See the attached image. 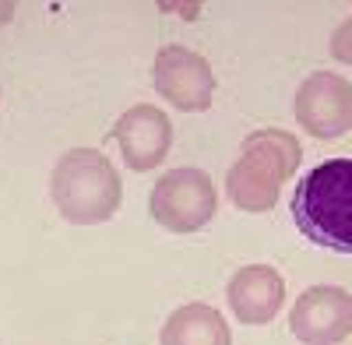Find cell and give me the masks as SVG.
I'll list each match as a JSON object with an SVG mask.
<instances>
[{"mask_svg":"<svg viewBox=\"0 0 352 345\" xmlns=\"http://www.w3.org/2000/svg\"><path fill=\"white\" fill-rule=\"evenodd\" d=\"M289 208L307 243L352 254V159H328L303 172Z\"/></svg>","mask_w":352,"mask_h":345,"instance_id":"1","label":"cell"},{"mask_svg":"<svg viewBox=\"0 0 352 345\" xmlns=\"http://www.w3.org/2000/svg\"><path fill=\"white\" fill-rule=\"evenodd\" d=\"M296 124L314 137H342L352 131V85L335 71H314L296 89Z\"/></svg>","mask_w":352,"mask_h":345,"instance_id":"6","label":"cell"},{"mask_svg":"<svg viewBox=\"0 0 352 345\" xmlns=\"http://www.w3.org/2000/svg\"><path fill=\"white\" fill-rule=\"evenodd\" d=\"M155 92L180 113H204L215 99V71L187 46H162L155 53Z\"/></svg>","mask_w":352,"mask_h":345,"instance_id":"5","label":"cell"},{"mask_svg":"<svg viewBox=\"0 0 352 345\" xmlns=\"http://www.w3.org/2000/svg\"><path fill=\"white\" fill-rule=\"evenodd\" d=\"M159 345H232V331L215 307L187 303L166 318Z\"/></svg>","mask_w":352,"mask_h":345,"instance_id":"10","label":"cell"},{"mask_svg":"<svg viewBox=\"0 0 352 345\" xmlns=\"http://www.w3.org/2000/svg\"><path fill=\"white\" fill-rule=\"evenodd\" d=\"M0 96H4V92H0Z\"/></svg>","mask_w":352,"mask_h":345,"instance_id":"13","label":"cell"},{"mask_svg":"<svg viewBox=\"0 0 352 345\" xmlns=\"http://www.w3.org/2000/svg\"><path fill=\"white\" fill-rule=\"evenodd\" d=\"M50 194L71 225H102L120 212L124 183L99 148H71L50 172Z\"/></svg>","mask_w":352,"mask_h":345,"instance_id":"3","label":"cell"},{"mask_svg":"<svg viewBox=\"0 0 352 345\" xmlns=\"http://www.w3.org/2000/svg\"><path fill=\"white\" fill-rule=\"evenodd\" d=\"M303 159V148L296 134L264 127L243 137L240 159L229 166L226 177V194L232 201V208H240L247 215H264L278 205L282 183L289 177H296Z\"/></svg>","mask_w":352,"mask_h":345,"instance_id":"2","label":"cell"},{"mask_svg":"<svg viewBox=\"0 0 352 345\" xmlns=\"http://www.w3.org/2000/svg\"><path fill=\"white\" fill-rule=\"evenodd\" d=\"M300 345H338L352 335V293L342 285H310L289 310Z\"/></svg>","mask_w":352,"mask_h":345,"instance_id":"7","label":"cell"},{"mask_svg":"<svg viewBox=\"0 0 352 345\" xmlns=\"http://www.w3.org/2000/svg\"><path fill=\"white\" fill-rule=\"evenodd\" d=\"M215 208H219L215 183H212L208 172L194 169V166L162 172L152 187V197H148L152 219L176 236H187V233L204 229L215 219Z\"/></svg>","mask_w":352,"mask_h":345,"instance_id":"4","label":"cell"},{"mask_svg":"<svg viewBox=\"0 0 352 345\" xmlns=\"http://www.w3.org/2000/svg\"><path fill=\"white\" fill-rule=\"evenodd\" d=\"M113 141L120 145L127 169L148 172V169L162 166L173 148V124L159 106L138 102L127 113H120V120L113 127Z\"/></svg>","mask_w":352,"mask_h":345,"instance_id":"8","label":"cell"},{"mask_svg":"<svg viewBox=\"0 0 352 345\" xmlns=\"http://www.w3.org/2000/svg\"><path fill=\"white\" fill-rule=\"evenodd\" d=\"M229 310L240 324H272L285 303V282L272 265H243L226 285Z\"/></svg>","mask_w":352,"mask_h":345,"instance_id":"9","label":"cell"},{"mask_svg":"<svg viewBox=\"0 0 352 345\" xmlns=\"http://www.w3.org/2000/svg\"><path fill=\"white\" fill-rule=\"evenodd\" d=\"M14 11H18L14 0H0V25H8V21L14 18Z\"/></svg>","mask_w":352,"mask_h":345,"instance_id":"12","label":"cell"},{"mask_svg":"<svg viewBox=\"0 0 352 345\" xmlns=\"http://www.w3.org/2000/svg\"><path fill=\"white\" fill-rule=\"evenodd\" d=\"M328 49H331V56L338 64H352V14L335 28L331 32V43H328Z\"/></svg>","mask_w":352,"mask_h":345,"instance_id":"11","label":"cell"}]
</instances>
